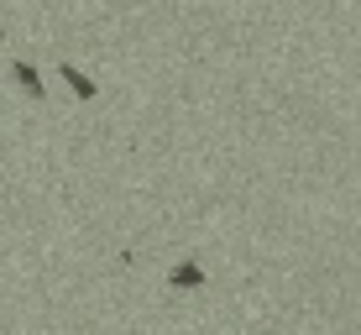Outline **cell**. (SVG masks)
I'll list each match as a JSON object with an SVG mask.
<instances>
[{"label": "cell", "instance_id": "6da1fadb", "mask_svg": "<svg viewBox=\"0 0 361 335\" xmlns=\"http://www.w3.org/2000/svg\"><path fill=\"white\" fill-rule=\"evenodd\" d=\"M63 84H68L73 95H79V100H94V95H99V84L90 79V73H79L73 63H63Z\"/></svg>", "mask_w": 361, "mask_h": 335}, {"label": "cell", "instance_id": "7a4b0ae2", "mask_svg": "<svg viewBox=\"0 0 361 335\" xmlns=\"http://www.w3.org/2000/svg\"><path fill=\"white\" fill-rule=\"evenodd\" d=\"M168 288H204V272H199L194 262H178L168 272Z\"/></svg>", "mask_w": 361, "mask_h": 335}, {"label": "cell", "instance_id": "3957f363", "mask_svg": "<svg viewBox=\"0 0 361 335\" xmlns=\"http://www.w3.org/2000/svg\"><path fill=\"white\" fill-rule=\"evenodd\" d=\"M11 73H16V84L32 95V100H42V79H37V68H32V63H16Z\"/></svg>", "mask_w": 361, "mask_h": 335}]
</instances>
